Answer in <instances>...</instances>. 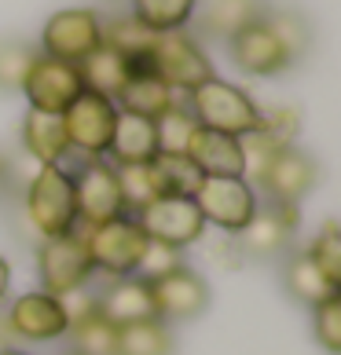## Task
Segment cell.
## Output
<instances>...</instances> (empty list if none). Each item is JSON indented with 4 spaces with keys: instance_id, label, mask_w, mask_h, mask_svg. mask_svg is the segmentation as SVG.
<instances>
[{
    "instance_id": "cell-1",
    "label": "cell",
    "mask_w": 341,
    "mask_h": 355,
    "mask_svg": "<svg viewBox=\"0 0 341 355\" xmlns=\"http://www.w3.org/2000/svg\"><path fill=\"white\" fill-rule=\"evenodd\" d=\"M188 110L194 114V121L202 128H213V132H228V136H250L260 128V103L250 96L246 88L224 81V77H209L199 88H191L188 96Z\"/></svg>"
},
{
    "instance_id": "cell-4",
    "label": "cell",
    "mask_w": 341,
    "mask_h": 355,
    "mask_svg": "<svg viewBox=\"0 0 341 355\" xmlns=\"http://www.w3.org/2000/svg\"><path fill=\"white\" fill-rule=\"evenodd\" d=\"M59 117H63V128H67L70 154H77L81 162L107 157L110 136H114V121H117V103L114 99L85 88Z\"/></svg>"
},
{
    "instance_id": "cell-26",
    "label": "cell",
    "mask_w": 341,
    "mask_h": 355,
    "mask_svg": "<svg viewBox=\"0 0 341 355\" xmlns=\"http://www.w3.org/2000/svg\"><path fill=\"white\" fill-rule=\"evenodd\" d=\"M117 173V187H122V202H125V213L136 216L140 209H147L151 202L165 198L162 194V180H158V168L154 162H136V165H114Z\"/></svg>"
},
{
    "instance_id": "cell-2",
    "label": "cell",
    "mask_w": 341,
    "mask_h": 355,
    "mask_svg": "<svg viewBox=\"0 0 341 355\" xmlns=\"http://www.w3.org/2000/svg\"><path fill=\"white\" fill-rule=\"evenodd\" d=\"M26 220L44 239H59L77 227L74 209V176L63 165H37V173L26 187Z\"/></svg>"
},
{
    "instance_id": "cell-12",
    "label": "cell",
    "mask_w": 341,
    "mask_h": 355,
    "mask_svg": "<svg viewBox=\"0 0 341 355\" xmlns=\"http://www.w3.org/2000/svg\"><path fill=\"white\" fill-rule=\"evenodd\" d=\"M316 180H319L316 157L305 154L301 147H279L268 157V165H265V173H260V180L253 183V191H257L260 202L297 205L312 187H316Z\"/></svg>"
},
{
    "instance_id": "cell-22",
    "label": "cell",
    "mask_w": 341,
    "mask_h": 355,
    "mask_svg": "<svg viewBox=\"0 0 341 355\" xmlns=\"http://www.w3.org/2000/svg\"><path fill=\"white\" fill-rule=\"evenodd\" d=\"M183 96L180 92H173L158 73H151L147 67H136V73L128 77V85L117 92V110H125V114H140V117H162L173 103H180Z\"/></svg>"
},
{
    "instance_id": "cell-25",
    "label": "cell",
    "mask_w": 341,
    "mask_h": 355,
    "mask_svg": "<svg viewBox=\"0 0 341 355\" xmlns=\"http://www.w3.org/2000/svg\"><path fill=\"white\" fill-rule=\"evenodd\" d=\"M194 8H199V0H128V15L143 22L151 33L188 30Z\"/></svg>"
},
{
    "instance_id": "cell-11",
    "label": "cell",
    "mask_w": 341,
    "mask_h": 355,
    "mask_svg": "<svg viewBox=\"0 0 341 355\" xmlns=\"http://www.w3.org/2000/svg\"><path fill=\"white\" fill-rule=\"evenodd\" d=\"M297 223H301V213L297 205H272V202H260L253 220L246 223L235 239V249H239L242 260H279L286 249H290L294 234H297Z\"/></svg>"
},
{
    "instance_id": "cell-9",
    "label": "cell",
    "mask_w": 341,
    "mask_h": 355,
    "mask_svg": "<svg viewBox=\"0 0 341 355\" xmlns=\"http://www.w3.org/2000/svg\"><path fill=\"white\" fill-rule=\"evenodd\" d=\"M74 176V209H77V227H99L125 213L122 187H117V173L107 157L96 162H81Z\"/></svg>"
},
{
    "instance_id": "cell-5",
    "label": "cell",
    "mask_w": 341,
    "mask_h": 355,
    "mask_svg": "<svg viewBox=\"0 0 341 355\" xmlns=\"http://www.w3.org/2000/svg\"><path fill=\"white\" fill-rule=\"evenodd\" d=\"M0 326H4V348H15L19 340L22 345H48V340H63L70 330L59 297L44 293V289L15 297Z\"/></svg>"
},
{
    "instance_id": "cell-38",
    "label": "cell",
    "mask_w": 341,
    "mask_h": 355,
    "mask_svg": "<svg viewBox=\"0 0 341 355\" xmlns=\"http://www.w3.org/2000/svg\"><path fill=\"white\" fill-rule=\"evenodd\" d=\"M59 304H63L67 322L77 326V322L92 319V315H99V293H96V289H88V286H81V289H70V293H63Z\"/></svg>"
},
{
    "instance_id": "cell-23",
    "label": "cell",
    "mask_w": 341,
    "mask_h": 355,
    "mask_svg": "<svg viewBox=\"0 0 341 355\" xmlns=\"http://www.w3.org/2000/svg\"><path fill=\"white\" fill-rule=\"evenodd\" d=\"M77 73H81V85L88 92L117 99V92H122L128 85V77L136 73V62L128 55H122V51H114L110 44H99L88 59L77 62Z\"/></svg>"
},
{
    "instance_id": "cell-17",
    "label": "cell",
    "mask_w": 341,
    "mask_h": 355,
    "mask_svg": "<svg viewBox=\"0 0 341 355\" xmlns=\"http://www.w3.org/2000/svg\"><path fill=\"white\" fill-rule=\"evenodd\" d=\"M188 157L194 162L202 176H242L246 157H242V139L228 132H213V128H194L188 143Z\"/></svg>"
},
{
    "instance_id": "cell-31",
    "label": "cell",
    "mask_w": 341,
    "mask_h": 355,
    "mask_svg": "<svg viewBox=\"0 0 341 355\" xmlns=\"http://www.w3.org/2000/svg\"><path fill=\"white\" fill-rule=\"evenodd\" d=\"M41 55L30 41L22 37H4L0 41V92H22V81L30 73L33 59Z\"/></svg>"
},
{
    "instance_id": "cell-21",
    "label": "cell",
    "mask_w": 341,
    "mask_h": 355,
    "mask_svg": "<svg viewBox=\"0 0 341 355\" xmlns=\"http://www.w3.org/2000/svg\"><path fill=\"white\" fill-rule=\"evenodd\" d=\"M19 136H22V150L30 154L37 165H63L70 157L67 128H63V117L59 114L26 110Z\"/></svg>"
},
{
    "instance_id": "cell-28",
    "label": "cell",
    "mask_w": 341,
    "mask_h": 355,
    "mask_svg": "<svg viewBox=\"0 0 341 355\" xmlns=\"http://www.w3.org/2000/svg\"><path fill=\"white\" fill-rule=\"evenodd\" d=\"M103 44H110L114 51L133 59L136 67H143V59H147V51L154 44V33L125 11V15H114L110 22H103Z\"/></svg>"
},
{
    "instance_id": "cell-3",
    "label": "cell",
    "mask_w": 341,
    "mask_h": 355,
    "mask_svg": "<svg viewBox=\"0 0 341 355\" xmlns=\"http://www.w3.org/2000/svg\"><path fill=\"white\" fill-rule=\"evenodd\" d=\"M143 67H147L151 73H158L169 88L180 92V96H188L191 88H199L202 81H209V77H217L209 55L188 30L154 33V44L147 51V59H143Z\"/></svg>"
},
{
    "instance_id": "cell-36",
    "label": "cell",
    "mask_w": 341,
    "mask_h": 355,
    "mask_svg": "<svg viewBox=\"0 0 341 355\" xmlns=\"http://www.w3.org/2000/svg\"><path fill=\"white\" fill-rule=\"evenodd\" d=\"M176 268H183V249H173V245H165V242L147 239L143 257H140V264H136V279L154 282V279H162V275L176 271Z\"/></svg>"
},
{
    "instance_id": "cell-18",
    "label": "cell",
    "mask_w": 341,
    "mask_h": 355,
    "mask_svg": "<svg viewBox=\"0 0 341 355\" xmlns=\"http://www.w3.org/2000/svg\"><path fill=\"white\" fill-rule=\"evenodd\" d=\"M265 11H268L265 0H199L194 26H199L202 37H213V41L228 44L239 30L265 19Z\"/></svg>"
},
{
    "instance_id": "cell-24",
    "label": "cell",
    "mask_w": 341,
    "mask_h": 355,
    "mask_svg": "<svg viewBox=\"0 0 341 355\" xmlns=\"http://www.w3.org/2000/svg\"><path fill=\"white\" fill-rule=\"evenodd\" d=\"M283 286H286V293H290L297 304H305V308L323 304V300L338 297V289H341L338 282H331L316 268V260H312L308 253H290V257H286V264H283Z\"/></svg>"
},
{
    "instance_id": "cell-33",
    "label": "cell",
    "mask_w": 341,
    "mask_h": 355,
    "mask_svg": "<svg viewBox=\"0 0 341 355\" xmlns=\"http://www.w3.org/2000/svg\"><path fill=\"white\" fill-rule=\"evenodd\" d=\"M154 168H158V180H162V194H173V198H194L199 183L206 180L188 154H180V157L158 154L154 157Z\"/></svg>"
},
{
    "instance_id": "cell-29",
    "label": "cell",
    "mask_w": 341,
    "mask_h": 355,
    "mask_svg": "<svg viewBox=\"0 0 341 355\" xmlns=\"http://www.w3.org/2000/svg\"><path fill=\"white\" fill-rule=\"evenodd\" d=\"M194 128H199V121H194V114L188 110V103H173L162 117H154V132H158V154H169V157H180L188 154V143L194 136Z\"/></svg>"
},
{
    "instance_id": "cell-35",
    "label": "cell",
    "mask_w": 341,
    "mask_h": 355,
    "mask_svg": "<svg viewBox=\"0 0 341 355\" xmlns=\"http://www.w3.org/2000/svg\"><path fill=\"white\" fill-rule=\"evenodd\" d=\"M312 337L319 340L323 352H341V293L312 308Z\"/></svg>"
},
{
    "instance_id": "cell-20",
    "label": "cell",
    "mask_w": 341,
    "mask_h": 355,
    "mask_svg": "<svg viewBox=\"0 0 341 355\" xmlns=\"http://www.w3.org/2000/svg\"><path fill=\"white\" fill-rule=\"evenodd\" d=\"M154 157H158V132H154V121L151 117H140V114L117 110L107 162L110 165H136V162H154Z\"/></svg>"
},
{
    "instance_id": "cell-14",
    "label": "cell",
    "mask_w": 341,
    "mask_h": 355,
    "mask_svg": "<svg viewBox=\"0 0 341 355\" xmlns=\"http://www.w3.org/2000/svg\"><path fill=\"white\" fill-rule=\"evenodd\" d=\"M81 92L85 85H81L77 67L63 59H51V55H37L22 81V96L30 103V110H41V114H63Z\"/></svg>"
},
{
    "instance_id": "cell-16",
    "label": "cell",
    "mask_w": 341,
    "mask_h": 355,
    "mask_svg": "<svg viewBox=\"0 0 341 355\" xmlns=\"http://www.w3.org/2000/svg\"><path fill=\"white\" fill-rule=\"evenodd\" d=\"M228 51H231L235 67L250 77H279L294 67L290 51L283 48V41L272 33V26L265 19H257L253 26L235 33L228 41Z\"/></svg>"
},
{
    "instance_id": "cell-19",
    "label": "cell",
    "mask_w": 341,
    "mask_h": 355,
    "mask_svg": "<svg viewBox=\"0 0 341 355\" xmlns=\"http://www.w3.org/2000/svg\"><path fill=\"white\" fill-rule=\"evenodd\" d=\"M99 315L110 326H128V322H143L154 319V300H151V282L125 275L114 279L107 289L99 293Z\"/></svg>"
},
{
    "instance_id": "cell-15",
    "label": "cell",
    "mask_w": 341,
    "mask_h": 355,
    "mask_svg": "<svg viewBox=\"0 0 341 355\" xmlns=\"http://www.w3.org/2000/svg\"><path fill=\"white\" fill-rule=\"evenodd\" d=\"M151 300L158 322H191L209 308V282L194 268L183 264L151 282Z\"/></svg>"
},
{
    "instance_id": "cell-13",
    "label": "cell",
    "mask_w": 341,
    "mask_h": 355,
    "mask_svg": "<svg viewBox=\"0 0 341 355\" xmlns=\"http://www.w3.org/2000/svg\"><path fill=\"white\" fill-rule=\"evenodd\" d=\"M136 223L143 227L147 239L165 242L173 249H188L194 242H202V234H206V220L199 213V205H194V198H173V194L140 209Z\"/></svg>"
},
{
    "instance_id": "cell-37",
    "label": "cell",
    "mask_w": 341,
    "mask_h": 355,
    "mask_svg": "<svg viewBox=\"0 0 341 355\" xmlns=\"http://www.w3.org/2000/svg\"><path fill=\"white\" fill-rule=\"evenodd\" d=\"M297 125H301V117L294 107H275V110H265V117H260V128L257 132L272 139L275 147H294V139H297Z\"/></svg>"
},
{
    "instance_id": "cell-32",
    "label": "cell",
    "mask_w": 341,
    "mask_h": 355,
    "mask_svg": "<svg viewBox=\"0 0 341 355\" xmlns=\"http://www.w3.org/2000/svg\"><path fill=\"white\" fill-rule=\"evenodd\" d=\"M67 340H70V352H77V355H114L117 326H110L103 315H92V319L70 326Z\"/></svg>"
},
{
    "instance_id": "cell-6",
    "label": "cell",
    "mask_w": 341,
    "mask_h": 355,
    "mask_svg": "<svg viewBox=\"0 0 341 355\" xmlns=\"http://www.w3.org/2000/svg\"><path fill=\"white\" fill-rule=\"evenodd\" d=\"M37 275H41V289L51 297H63L70 289H81L92 282V257L85 245V231L74 227L59 239H44L37 249Z\"/></svg>"
},
{
    "instance_id": "cell-42",
    "label": "cell",
    "mask_w": 341,
    "mask_h": 355,
    "mask_svg": "<svg viewBox=\"0 0 341 355\" xmlns=\"http://www.w3.org/2000/svg\"><path fill=\"white\" fill-rule=\"evenodd\" d=\"M59 355H77V352H70V348H67V352H59Z\"/></svg>"
},
{
    "instance_id": "cell-27",
    "label": "cell",
    "mask_w": 341,
    "mask_h": 355,
    "mask_svg": "<svg viewBox=\"0 0 341 355\" xmlns=\"http://www.w3.org/2000/svg\"><path fill=\"white\" fill-rule=\"evenodd\" d=\"M114 355H173V334L158 319H143L117 326V348Z\"/></svg>"
},
{
    "instance_id": "cell-34",
    "label": "cell",
    "mask_w": 341,
    "mask_h": 355,
    "mask_svg": "<svg viewBox=\"0 0 341 355\" xmlns=\"http://www.w3.org/2000/svg\"><path fill=\"white\" fill-rule=\"evenodd\" d=\"M305 253L316 260V268L326 275V279L341 286V227L334 220L323 223V231L312 239V245L305 249Z\"/></svg>"
},
{
    "instance_id": "cell-39",
    "label": "cell",
    "mask_w": 341,
    "mask_h": 355,
    "mask_svg": "<svg viewBox=\"0 0 341 355\" xmlns=\"http://www.w3.org/2000/svg\"><path fill=\"white\" fill-rule=\"evenodd\" d=\"M8 289H11V264L0 257V300H8Z\"/></svg>"
},
{
    "instance_id": "cell-40",
    "label": "cell",
    "mask_w": 341,
    "mask_h": 355,
    "mask_svg": "<svg viewBox=\"0 0 341 355\" xmlns=\"http://www.w3.org/2000/svg\"><path fill=\"white\" fill-rule=\"evenodd\" d=\"M0 355H30V352H22V348H0Z\"/></svg>"
},
{
    "instance_id": "cell-43",
    "label": "cell",
    "mask_w": 341,
    "mask_h": 355,
    "mask_svg": "<svg viewBox=\"0 0 341 355\" xmlns=\"http://www.w3.org/2000/svg\"><path fill=\"white\" fill-rule=\"evenodd\" d=\"M0 180H4V173H0Z\"/></svg>"
},
{
    "instance_id": "cell-10",
    "label": "cell",
    "mask_w": 341,
    "mask_h": 355,
    "mask_svg": "<svg viewBox=\"0 0 341 355\" xmlns=\"http://www.w3.org/2000/svg\"><path fill=\"white\" fill-rule=\"evenodd\" d=\"M103 44V19L92 8H63L48 15L41 30V55L63 59V62H81Z\"/></svg>"
},
{
    "instance_id": "cell-41",
    "label": "cell",
    "mask_w": 341,
    "mask_h": 355,
    "mask_svg": "<svg viewBox=\"0 0 341 355\" xmlns=\"http://www.w3.org/2000/svg\"><path fill=\"white\" fill-rule=\"evenodd\" d=\"M107 4H125V0H107Z\"/></svg>"
},
{
    "instance_id": "cell-30",
    "label": "cell",
    "mask_w": 341,
    "mask_h": 355,
    "mask_svg": "<svg viewBox=\"0 0 341 355\" xmlns=\"http://www.w3.org/2000/svg\"><path fill=\"white\" fill-rule=\"evenodd\" d=\"M265 22L272 26V33L283 41V48L290 51V59L301 62L308 55V48H312V26L308 19L301 15V11L294 8H268L265 11Z\"/></svg>"
},
{
    "instance_id": "cell-8",
    "label": "cell",
    "mask_w": 341,
    "mask_h": 355,
    "mask_svg": "<svg viewBox=\"0 0 341 355\" xmlns=\"http://www.w3.org/2000/svg\"><path fill=\"white\" fill-rule=\"evenodd\" d=\"M194 205L206 220V227L213 223L224 234H239L257 213V191L253 183H246L242 176H206L194 191Z\"/></svg>"
},
{
    "instance_id": "cell-7",
    "label": "cell",
    "mask_w": 341,
    "mask_h": 355,
    "mask_svg": "<svg viewBox=\"0 0 341 355\" xmlns=\"http://www.w3.org/2000/svg\"><path fill=\"white\" fill-rule=\"evenodd\" d=\"M81 231H85V245H88L92 268H96L99 275H110V279L136 275L143 245H147V234H143V227L136 223V216H117L110 223L81 227Z\"/></svg>"
}]
</instances>
